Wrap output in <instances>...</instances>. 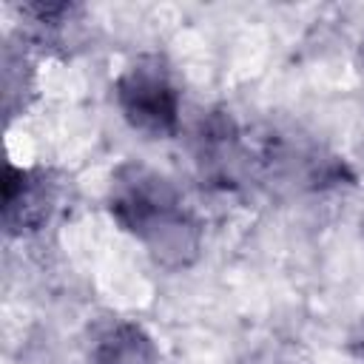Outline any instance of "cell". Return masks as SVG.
I'll return each instance as SVG.
<instances>
[{
    "mask_svg": "<svg viewBox=\"0 0 364 364\" xmlns=\"http://www.w3.org/2000/svg\"><path fill=\"white\" fill-rule=\"evenodd\" d=\"M111 216L165 267H185L199 250V225L179 191L145 165H122L108 191Z\"/></svg>",
    "mask_w": 364,
    "mask_h": 364,
    "instance_id": "cell-1",
    "label": "cell"
},
{
    "mask_svg": "<svg viewBox=\"0 0 364 364\" xmlns=\"http://www.w3.org/2000/svg\"><path fill=\"white\" fill-rule=\"evenodd\" d=\"M114 97L122 117L142 134L171 136L179 125V88L171 68L154 54L136 57L119 74Z\"/></svg>",
    "mask_w": 364,
    "mask_h": 364,
    "instance_id": "cell-2",
    "label": "cell"
},
{
    "mask_svg": "<svg viewBox=\"0 0 364 364\" xmlns=\"http://www.w3.org/2000/svg\"><path fill=\"white\" fill-rule=\"evenodd\" d=\"M54 208V185L43 173L6 168L3 182V216L11 233L37 230Z\"/></svg>",
    "mask_w": 364,
    "mask_h": 364,
    "instance_id": "cell-3",
    "label": "cell"
},
{
    "mask_svg": "<svg viewBox=\"0 0 364 364\" xmlns=\"http://www.w3.org/2000/svg\"><path fill=\"white\" fill-rule=\"evenodd\" d=\"M156 358L151 336L134 321H111L94 336L88 350L91 364H156Z\"/></svg>",
    "mask_w": 364,
    "mask_h": 364,
    "instance_id": "cell-4",
    "label": "cell"
}]
</instances>
